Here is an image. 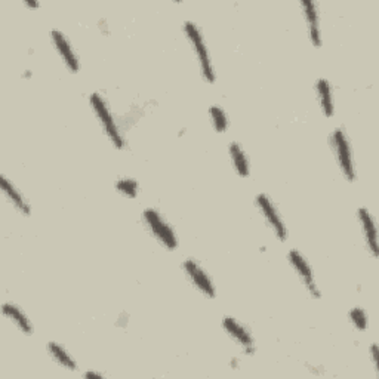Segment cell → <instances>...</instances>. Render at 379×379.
<instances>
[{
    "label": "cell",
    "instance_id": "1",
    "mask_svg": "<svg viewBox=\"0 0 379 379\" xmlns=\"http://www.w3.org/2000/svg\"><path fill=\"white\" fill-rule=\"evenodd\" d=\"M182 32H184L187 42L190 43L194 52L195 61H198L199 64V70H200L202 77L209 85H214L216 82V73H215V67L211 60V55H209V49H207L205 36L200 27L194 21L187 20L184 21V24H182Z\"/></svg>",
    "mask_w": 379,
    "mask_h": 379
},
{
    "label": "cell",
    "instance_id": "2",
    "mask_svg": "<svg viewBox=\"0 0 379 379\" xmlns=\"http://www.w3.org/2000/svg\"><path fill=\"white\" fill-rule=\"evenodd\" d=\"M89 106L90 109H92L95 117L98 119L104 135H106L109 141L111 142V146L116 150H125L126 141L120 130V126L116 122V117L109 106V101L99 92H92L89 95Z\"/></svg>",
    "mask_w": 379,
    "mask_h": 379
},
{
    "label": "cell",
    "instance_id": "3",
    "mask_svg": "<svg viewBox=\"0 0 379 379\" xmlns=\"http://www.w3.org/2000/svg\"><path fill=\"white\" fill-rule=\"evenodd\" d=\"M331 149L335 154L339 171L344 175L348 182H354L357 179V171L354 163V156H352L350 138L344 128H335L329 135Z\"/></svg>",
    "mask_w": 379,
    "mask_h": 379
},
{
    "label": "cell",
    "instance_id": "4",
    "mask_svg": "<svg viewBox=\"0 0 379 379\" xmlns=\"http://www.w3.org/2000/svg\"><path fill=\"white\" fill-rule=\"evenodd\" d=\"M142 222L146 228L150 231L151 236L158 240L165 249L175 251L179 242L177 237V233L172 226L165 219V216L154 207H147L142 211Z\"/></svg>",
    "mask_w": 379,
    "mask_h": 379
},
{
    "label": "cell",
    "instance_id": "5",
    "mask_svg": "<svg viewBox=\"0 0 379 379\" xmlns=\"http://www.w3.org/2000/svg\"><path fill=\"white\" fill-rule=\"evenodd\" d=\"M255 205L258 207L259 214L263 215L267 227L273 231L274 236L277 237L280 242L287 240V227L284 224V221L279 212L277 206L274 205V202L268 198L266 193H259L255 198Z\"/></svg>",
    "mask_w": 379,
    "mask_h": 379
},
{
    "label": "cell",
    "instance_id": "6",
    "mask_svg": "<svg viewBox=\"0 0 379 379\" xmlns=\"http://www.w3.org/2000/svg\"><path fill=\"white\" fill-rule=\"evenodd\" d=\"M287 261H289V264H291L292 270L296 273V276L299 277L301 283L304 284L308 295L312 299H320L322 291H320V287L317 286L315 271H312V267L307 261V258L298 249H291L289 252H287Z\"/></svg>",
    "mask_w": 379,
    "mask_h": 379
},
{
    "label": "cell",
    "instance_id": "7",
    "mask_svg": "<svg viewBox=\"0 0 379 379\" xmlns=\"http://www.w3.org/2000/svg\"><path fill=\"white\" fill-rule=\"evenodd\" d=\"M221 324H222V329H224L226 333L233 339V343L239 345V348L243 351V354L255 356L256 341L249 328H246L242 322H239L237 319H234L231 316L222 317Z\"/></svg>",
    "mask_w": 379,
    "mask_h": 379
},
{
    "label": "cell",
    "instance_id": "8",
    "mask_svg": "<svg viewBox=\"0 0 379 379\" xmlns=\"http://www.w3.org/2000/svg\"><path fill=\"white\" fill-rule=\"evenodd\" d=\"M181 267L188 282L193 284V287H195L203 296L209 299L216 298V287L211 276H209L207 271L198 263V261L193 258H187L182 261Z\"/></svg>",
    "mask_w": 379,
    "mask_h": 379
},
{
    "label": "cell",
    "instance_id": "9",
    "mask_svg": "<svg viewBox=\"0 0 379 379\" xmlns=\"http://www.w3.org/2000/svg\"><path fill=\"white\" fill-rule=\"evenodd\" d=\"M50 42H52V45H54L58 57L62 60L67 70L73 74L79 73L81 60H79V57H77L71 42L69 41V37L65 36L61 30L52 29L50 30Z\"/></svg>",
    "mask_w": 379,
    "mask_h": 379
},
{
    "label": "cell",
    "instance_id": "10",
    "mask_svg": "<svg viewBox=\"0 0 379 379\" xmlns=\"http://www.w3.org/2000/svg\"><path fill=\"white\" fill-rule=\"evenodd\" d=\"M301 11H303L304 20L307 22L310 42L315 48H322L323 37H322V29H320V14L317 4L312 0H301Z\"/></svg>",
    "mask_w": 379,
    "mask_h": 379
},
{
    "label": "cell",
    "instance_id": "11",
    "mask_svg": "<svg viewBox=\"0 0 379 379\" xmlns=\"http://www.w3.org/2000/svg\"><path fill=\"white\" fill-rule=\"evenodd\" d=\"M357 221L360 224V230L364 239V244L373 258H378V231L375 226V218L372 216L368 207H359L357 209Z\"/></svg>",
    "mask_w": 379,
    "mask_h": 379
},
{
    "label": "cell",
    "instance_id": "12",
    "mask_svg": "<svg viewBox=\"0 0 379 379\" xmlns=\"http://www.w3.org/2000/svg\"><path fill=\"white\" fill-rule=\"evenodd\" d=\"M0 190L5 195V199L12 205L15 211L22 216L32 215V206L29 200L24 198V194L17 188V186L12 182L6 175H0Z\"/></svg>",
    "mask_w": 379,
    "mask_h": 379
},
{
    "label": "cell",
    "instance_id": "13",
    "mask_svg": "<svg viewBox=\"0 0 379 379\" xmlns=\"http://www.w3.org/2000/svg\"><path fill=\"white\" fill-rule=\"evenodd\" d=\"M2 312L4 316L15 326V328L25 336H32L33 335V323L29 319V316L25 315L24 310L14 304V303H4L2 304Z\"/></svg>",
    "mask_w": 379,
    "mask_h": 379
},
{
    "label": "cell",
    "instance_id": "14",
    "mask_svg": "<svg viewBox=\"0 0 379 379\" xmlns=\"http://www.w3.org/2000/svg\"><path fill=\"white\" fill-rule=\"evenodd\" d=\"M316 89V97L319 107L324 117H333L335 114V95H333V86L332 83L326 79V77H320L316 81L315 85Z\"/></svg>",
    "mask_w": 379,
    "mask_h": 379
},
{
    "label": "cell",
    "instance_id": "15",
    "mask_svg": "<svg viewBox=\"0 0 379 379\" xmlns=\"http://www.w3.org/2000/svg\"><path fill=\"white\" fill-rule=\"evenodd\" d=\"M228 154H230V160L234 167V171L242 178H247L251 175V160L247 158V154L244 149L242 147V144L237 141L230 142L228 146Z\"/></svg>",
    "mask_w": 379,
    "mask_h": 379
},
{
    "label": "cell",
    "instance_id": "16",
    "mask_svg": "<svg viewBox=\"0 0 379 379\" xmlns=\"http://www.w3.org/2000/svg\"><path fill=\"white\" fill-rule=\"evenodd\" d=\"M46 350L50 359L54 360L58 366H61L62 369L70 371V372L79 371V366H77V361L74 360V357L61 344L55 341H49L46 345Z\"/></svg>",
    "mask_w": 379,
    "mask_h": 379
},
{
    "label": "cell",
    "instance_id": "17",
    "mask_svg": "<svg viewBox=\"0 0 379 379\" xmlns=\"http://www.w3.org/2000/svg\"><path fill=\"white\" fill-rule=\"evenodd\" d=\"M207 114H209V120H211L212 128L215 129V132H218V134L227 132L228 126H230V119H228V114L224 109L218 106V104H214V106L209 107Z\"/></svg>",
    "mask_w": 379,
    "mask_h": 379
},
{
    "label": "cell",
    "instance_id": "18",
    "mask_svg": "<svg viewBox=\"0 0 379 379\" xmlns=\"http://www.w3.org/2000/svg\"><path fill=\"white\" fill-rule=\"evenodd\" d=\"M114 188L126 199H137L139 194V184L134 178H120L114 182Z\"/></svg>",
    "mask_w": 379,
    "mask_h": 379
},
{
    "label": "cell",
    "instance_id": "19",
    "mask_svg": "<svg viewBox=\"0 0 379 379\" xmlns=\"http://www.w3.org/2000/svg\"><path fill=\"white\" fill-rule=\"evenodd\" d=\"M348 320L352 324V328L359 332H364L369 328V316L364 308L354 307L348 312Z\"/></svg>",
    "mask_w": 379,
    "mask_h": 379
},
{
    "label": "cell",
    "instance_id": "20",
    "mask_svg": "<svg viewBox=\"0 0 379 379\" xmlns=\"http://www.w3.org/2000/svg\"><path fill=\"white\" fill-rule=\"evenodd\" d=\"M369 354H371V359H372V363H373V368L378 373V356H379V348H378V344L373 343L371 347H369Z\"/></svg>",
    "mask_w": 379,
    "mask_h": 379
},
{
    "label": "cell",
    "instance_id": "21",
    "mask_svg": "<svg viewBox=\"0 0 379 379\" xmlns=\"http://www.w3.org/2000/svg\"><path fill=\"white\" fill-rule=\"evenodd\" d=\"M128 324H129V315L123 311L122 315H119V317H117L116 326H119V328H122V329H126Z\"/></svg>",
    "mask_w": 379,
    "mask_h": 379
},
{
    "label": "cell",
    "instance_id": "22",
    "mask_svg": "<svg viewBox=\"0 0 379 379\" xmlns=\"http://www.w3.org/2000/svg\"><path fill=\"white\" fill-rule=\"evenodd\" d=\"M98 30L104 34V36H109L110 34V29H109V22L106 18H101L98 20Z\"/></svg>",
    "mask_w": 379,
    "mask_h": 379
},
{
    "label": "cell",
    "instance_id": "23",
    "mask_svg": "<svg viewBox=\"0 0 379 379\" xmlns=\"http://www.w3.org/2000/svg\"><path fill=\"white\" fill-rule=\"evenodd\" d=\"M83 376L85 378H104V375L99 373V372H97V371H88V372L83 373Z\"/></svg>",
    "mask_w": 379,
    "mask_h": 379
},
{
    "label": "cell",
    "instance_id": "24",
    "mask_svg": "<svg viewBox=\"0 0 379 379\" xmlns=\"http://www.w3.org/2000/svg\"><path fill=\"white\" fill-rule=\"evenodd\" d=\"M230 368H231V369H234V371L239 369V368H240V359H237V357H233V359L230 360Z\"/></svg>",
    "mask_w": 379,
    "mask_h": 379
},
{
    "label": "cell",
    "instance_id": "25",
    "mask_svg": "<svg viewBox=\"0 0 379 379\" xmlns=\"http://www.w3.org/2000/svg\"><path fill=\"white\" fill-rule=\"evenodd\" d=\"M32 76H33V71H32V70H25V71L21 74L22 79H32Z\"/></svg>",
    "mask_w": 379,
    "mask_h": 379
},
{
    "label": "cell",
    "instance_id": "26",
    "mask_svg": "<svg viewBox=\"0 0 379 379\" xmlns=\"http://www.w3.org/2000/svg\"><path fill=\"white\" fill-rule=\"evenodd\" d=\"M24 5H27L30 8H39V6H41V4H39V2H30V0H25Z\"/></svg>",
    "mask_w": 379,
    "mask_h": 379
},
{
    "label": "cell",
    "instance_id": "27",
    "mask_svg": "<svg viewBox=\"0 0 379 379\" xmlns=\"http://www.w3.org/2000/svg\"><path fill=\"white\" fill-rule=\"evenodd\" d=\"M186 130H187L186 128H182V129H181V132H179V137H182V135H184V134H186Z\"/></svg>",
    "mask_w": 379,
    "mask_h": 379
}]
</instances>
